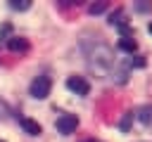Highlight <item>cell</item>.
Here are the masks:
<instances>
[{"instance_id": "cell-1", "label": "cell", "mask_w": 152, "mask_h": 142, "mask_svg": "<svg viewBox=\"0 0 152 142\" xmlns=\"http://www.w3.org/2000/svg\"><path fill=\"white\" fill-rule=\"evenodd\" d=\"M83 54L93 73L107 76L114 66V50L102 40H83Z\"/></svg>"}, {"instance_id": "cell-2", "label": "cell", "mask_w": 152, "mask_h": 142, "mask_svg": "<svg viewBox=\"0 0 152 142\" xmlns=\"http://www.w3.org/2000/svg\"><path fill=\"white\" fill-rule=\"evenodd\" d=\"M50 90H52L50 76H36V78L31 80V88H28L31 97H36V99H45V97L50 95Z\"/></svg>"}, {"instance_id": "cell-3", "label": "cell", "mask_w": 152, "mask_h": 142, "mask_svg": "<svg viewBox=\"0 0 152 142\" xmlns=\"http://www.w3.org/2000/svg\"><path fill=\"white\" fill-rule=\"evenodd\" d=\"M55 125H57V130H59L62 135H71V133L78 128V116H76V114H62Z\"/></svg>"}, {"instance_id": "cell-4", "label": "cell", "mask_w": 152, "mask_h": 142, "mask_svg": "<svg viewBox=\"0 0 152 142\" xmlns=\"http://www.w3.org/2000/svg\"><path fill=\"white\" fill-rule=\"evenodd\" d=\"M66 88L71 92H76V95H88L90 92V85H88V80L83 76H69L66 78Z\"/></svg>"}, {"instance_id": "cell-5", "label": "cell", "mask_w": 152, "mask_h": 142, "mask_svg": "<svg viewBox=\"0 0 152 142\" xmlns=\"http://www.w3.org/2000/svg\"><path fill=\"white\" fill-rule=\"evenodd\" d=\"M128 71H131V69H128L126 62H121V59L116 62V59H114V66H112L109 73H112V80H116V83H126V80H128Z\"/></svg>"}, {"instance_id": "cell-6", "label": "cell", "mask_w": 152, "mask_h": 142, "mask_svg": "<svg viewBox=\"0 0 152 142\" xmlns=\"http://www.w3.org/2000/svg\"><path fill=\"white\" fill-rule=\"evenodd\" d=\"M7 50H12V52H26L28 50V40L12 36V38H7Z\"/></svg>"}, {"instance_id": "cell-7", "label": "cell", "mask_w": 152, "mask_h": 142, "mask_svg": "<svg viewBox=\"0 0 152 142\" xmlns=\"http://www.w3.org/2000/svg\"><path fill=\"white\" fill-rule=\"evenodd\" d=\"M19 123H21V128H24V133H28V135H40V125H38V121H33V118H19Z\"/></svg>"}, {"instance_id": "cell-8", "label": "cell", "mask_w": 152, "mask_h": 142, "mask_svg": "<svg viewBox=\"0 0 152 142\" xmlns=\"http://www.w3.org/2000/svg\"><path fill=\"white\" fill-rule=\"evenodd\" d=\"M119 50H124V52L133 54V52L138 50V43H135L133 38H121V40H119Z\"/></svg>"}, {"instance_id": "cell-9", "label": "cell", "mask_w": 152, "mask_h": 142, "mask_svg": "<svg viewBox=\"0 0 152 142\" xmlns=\"http://www.w3.org/2000/svg\"><path fill=\"white\" fill-rule=\"evenodd\" d=\"M138 118L145 123V125H150L152 128V106L147 104V106H142V109H138Z\"/></svg>"}, {"instance_id": "cell-10", "label": "cell", "mask_w": 152, "mask_h": 142, "mask_svg": "<svg viewBox=\"0 0 152 142\" xmlns=\"http://www.w3.org/2000/svg\"><path fill=\"white\" fill-rule=\"evenodd\" d=\"M10 7L17 9V12H24V9L31 7V2H28V0H10Z\"/></svg>"}, {"instance_id": "cell-11", "label": "cell", "mask_w": 152, "mask_h": 142, "mask_svg": "<svg viewBox=\"0 0 152 142\" xmlns=\"http://www.w3.org/2000/svg\"><path fill=\"white\" fill-rule=\"evenodd\" d=\"M121 17H124V12H121V9H116V12H112V14H109V24H112V26H114V24H116V26H121V24H126V21H124Z\"/></svg>"}, {"instance_id": "cell-12", "label": "cell", "mask_w": 152, "mask_h": 142, "mask_svg": "<svg viewBox=\"0 0 152 142\" xmlns=\"http://www.w3.org/2000/svg\"><path fill=\"white\" fill-rule=\"evenodd\" d=\"M126 64H128V69H142L145 66V57H131Z\"/></svg>"}, {"instance_id": "cell-13", "label": "cell", "mask_w": 152, "mask_h": 142, "mask_svg": "<svg viewBox=\"0 0 152 142\" xmlns=\"http://www.w3.org/2000/svg\"><path fill=\"white\" fill-rule=\"evenodd\" d=\"M104 9H107V2H93V5L88 7L90 14H100V12H104Z\"/></svg>"}, {"instance_id": "cell-14", "label": "cell", "mask_w": 152, "mask_h": 142, "mask_svg": "<svg viewBox=\"0 0 152 142\" xmlns=\"http://www.w3.org/2000/svg\"><path fill=\"white\" fill-rule=\"evenodd\" d=\"M131 121H133V111H126L124 118H121V130H124V133L131 128Z\"/></svg>"}, {"instance_id": "cell-15", "label": "cell", "mask_w": 152, "mask_h": 142, "mask_svg": "<svg viewBox=\"0 0 152 142\" xmlns=\"http://www.w3.org/2000/svg\"><path fill=\"white\" fill-rule=\"evenodd\" d=\"M5 118H10V104L5 99H0V121H5Z\"/></svg>"}, {"instance_id": "cell-16", "label": "cell", "mask_w": 152, "mask_h": 142, "mask_svg": "<svg viewBox=\"0 0 152 142\" xmlns=\"http://www.w3.org/2000/svg\"><path fill=\"white\" fill-rule=\"evenodd\" d=\"M10 31H12V24H2V26H0V40H7Z\"/></svg>"}, {"instance_id": "cell-17", "label": "cell", "mask_w": 152, "mask_h": 142, "mask_svg": "<svg viewBox=\"0 0 152 142\" xmlns=\"http://www.w3.org/2000/svg\"><path fill=\"white\" fill-rule=\"evenodd\" d=\"M150 7H152V5H147V2H138V5H135V9H140V12H145V9H150Z\"/></svg>"}, {"instance_id": "cell-18", "label": "cell", "mask_w": 152, "mask_h": 142, "mask_svg": "<svg viewBox=\"0 0 152 142\" xmlns=\"http://www.w3.org/2000/svg\"><path fill=\"white\" fill-rule=\"evenodd\" d=\"M83 142H100V140H83Z\"/></svg>"}, {"instance_id": "cell-19", "label": "cell", "mask_w": 152, "mask_h": 142, "mask_svg": "<svg viewBox=\"0 0 152 142\" xmlns=\"http://www.w3.org/2000/svg\"><path fill=\"white\" fill-rule=\"evenodd\" d=\"M147 31H150V33H152V21H150V26H147Z\"/></svg>"}, {"instance_id": "cell-20", "label": "cell", "mask_w": 152, "mask_h": 142, "mask_svg": "<svg viewBox=\"0 0 152 142\" xmlns=\"http://www.w3.org/2000/svg\"><path fill=\"white\" fill-rule=\"evenodd\" d=\"M0 142H5V140H0Z\"/></svg>"}]
</instances>
